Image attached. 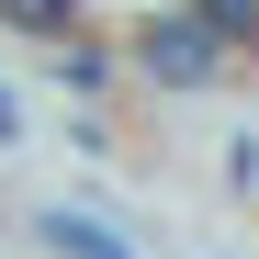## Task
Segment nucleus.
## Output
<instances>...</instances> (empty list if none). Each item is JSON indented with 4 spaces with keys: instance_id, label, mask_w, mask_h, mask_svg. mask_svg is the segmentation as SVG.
<instances>
[{
    "instance_id": "obj_1",
    "label": "nucleus",
    "mask_w": 259,
    "mask_h": 259,
    "mask_svg": "<svg viewBox=\"0 0 259 259\" xmlns=\"http://www.w3.org/2000/svg\"><path fill=\"white\" fill-rule=\"evenodd\" d=\"M46 248H57V259H136V248H113V226H91V214H57Z\"/></svg>"
},
{
    "instance_id": "obj_2",
    "label": "nucleus",
    "mask_w": 259,
    "mask_h": 259,
    "mask_svg": "<svg viewBox=\"0 0 259 259\" xmlns=\"http://www.w3.org/2000/svg\"><path fill=\"white\" fill-rule=\"evenodd\" d=\"M0 136H12V102H0Z\"/></svg>"
}]
</instances>
